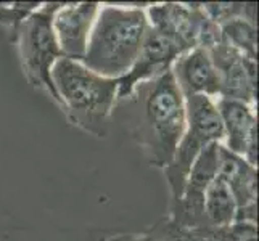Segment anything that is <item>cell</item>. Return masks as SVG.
<instances>
[{
	"mask_svg": "<svg viewBox=\"0 0 259 241\" xmlns=\"http://www.w3.org/2000/svg\"><path fill=\"white\" fill-rule=\"evenodd\" d=\"M137 241H156V239H151L145 235H137Z\"/></svg>",
	"mask_w": 259,
	"mask_h": 241,
	"instance_id": "d6986e66",
	"label": "cell"
},
{
	"mask_svg": "<svg viewBox=\"0 0 259 241\" xmlns=\"http://www.w3.org/2000/svg\"><path fill=\"white\" fill-rule=\"evenodd\" d=\"M182 49H179L176 43L164 39L153 29H148L145 40L142 43V49L137 60L134 61L132 68L124 74L119 80L118 87V102L127 100L132 95L136 85L145 80L155 79L164 74L166 71L172 68L174 61L182 55Z\"/></svg>",
	"mask_w": 259,
	"mask_h": 241,
	"instance_id": "9c48e42d",
	"label": "cell"
},
{
	"mask_svg": "<svg viewBox=\"0 0 259 241\" xmlns=\"http://www.w3.org/2000/svg\"><path fill=\"white\" fill-rule=\"evenodd\" d=\"M150 28L182 52L212 49L221 43V29L203 12L201 4H151L145 8Z\"/></svg>",
	"mask_w": 259,
	"mask_h": 241,
	"instance_id": "8992f818",
	"label": "cell"
},
{
	"mask_svg": "<svg viewBox=\"0 0 259 241\" xmlns=\"http://www.w3.org/2000/svg\"><path fill=\"white\" fill-rule=\"evenodd\" d=\"M204 220L209 228H226L234 224L237 203L229 186L216 177L204 191Z\"/></svg>",
	"mask_w": 259,
	"mask_h": 241,
	"instance_id": "4fadbf2b",
	"label": "cell"
},
{
	"mask_svg": "<svg viewBox=\"0 0 259 241\" xmlns=\"http://www.w3.org/2000/svg\"><path fill=\"white\" fill-rule=\"evenodd\" d=\"M221 42L251 60H257V28L245 18H234L219 26Z\"/></svg>",
	"mask_w": 259,
	"mask_h": 241,
	"instance_id": "5bb4252c",
	"label": "cell"
},
{
	"mask_svg": "<svg viewBox=\"0 0 259 241\" xmlns=\"http://www.w3.org/2000/svg\"><path fill=\"white\" fill-rule=\"evenodd\" d=\"M105 241H137V235H118V236H111Z\"/></svg>",
	"mask_w": 259,
	"mask_h": 241,
	"instance_id": "ac0fdd59",
	"label": "cell"
},
{
	"mask_svg": "<svg viewBox=\"0 0 259 241\" xmlns=\"http://www.w3.org/2000/svg\"><path fill=\"white\" fill-rule=\"evenodd\" d=\"M218 178L232 191L237 209L256 204L257 200V167L242 156L229 151L219 143L218 148Z\"/></svg>",
	"mask_w": 259,
	"mask_h": 241,
	"instance_id": "7c38bea8",
	"label": "cell"
},
{
	"mask_svg": "<svg viewBox=\"0 0 259 241\" xmlns=\"http://www.w3.org/2000/svg\"><path fill=\"white\" fill-rule=\"evenodd\" d=\"M187 129L174 153L171 164L164 167V175L169 185V208L181 200L187 177L201 151L211 143L224 141V127L212 98L193 95L185 98Z\"/></svg>",
	"mask_w": 259,
	"mask_h": 241,
	"instance_id": "5b68a950",
	"label": "cell"
},
{
	"mask_svg": "<svg viewBox=\"0 0 259 241\" xmlns=\"http://www.w3.org/2000/svg\"><path fill=\"white\" fill-rule=\"evenodd\" d=\"M150 29L144 5H100L81 63L106 79H121L137 60Z\"/></svg>",
	"mask_w": 259,
	"mask_h": 241,
	"instance_id": "7a4b0ae2",
	"label": "cell"
},
{
	"mask_svg": "<svg viewBox=\"0 0 259 241\" xmlns=\"http://www.w3.org/2000/svg\"><path fill=\"white\" fill-rule=\"evenodd\" d=\"M50 76L68 121L98 138L106 137L111 113L118 103L119 80L98 76L81 61L68 58H60Z\"/></svg>",
	"mask_w": 259,
	"mask_h": 241,
	"instance_id": "3957f363",
	"label": "cell"
},
{
	"mask_svg": "<svg viewBox=\"0 0 259 241\" xmlns=\"http://www.w3.org/2000/svg\"><path fill=\"white\" fill-rule=\"evenodd\" d=\"M100 4L79 2L61 4L53 16V32L63 57L73 61H82L89 35L98 13Z\"/></svg>",
	"mask_w": 259,
	"mask_h": 241,
	"instance_id": "30bf717a",
	"label": "cell"
},
{
	"mask_svg": "<svg viewBox=\"0 0 259 241\" xmlns=\"http://www.w3.org/2000/svg\"><path fill=\"white\" fill-rule=\"evenodd\" d=\"M60 2L40 4L37 10L26 16L12 32L10 40L16 45L26 79L34 88L46 92L61 108L60 97L52 82V68L60 58H65L53 32V16Z\"/></svg>",
	"mask_w": 259,
	"mask_h": 241,
	"instance_id": "277c9868",
	"label": "cell"
},
{
	"mask_svg": "<svg viewBox=\"0 0 259 241\" xmlns=\"http://www.w3.org/2000/svg\"><path fill=\"white\" fill-rule=\"evenodd\" d=\"M208 53L219 74V97L256 106L257 60L246 58L222 42L209 49Z\"/></svg>",
	"mask_w": 259,
	"mask_h": 241,
	"instance_id": "52a82bcc",
	"label": "cell"
},
{
	"mask_svg": "<svg viewBox=\"0 0 259 241\" xmlns=\"http://www.w3.org/2000/svg\"><path fill=\"white\" fill-rule=\"evenodd\" d=\"M171 71L184 98L193 95H204L212 100L219 98V74L206 49L196 47L184 52L174 61Z\"/></svg>",
	"mask_w": 259,
	"mask_h": 241,
	"instance_id": "8fae6325",
	"label": "cell"
},
{
	"mask_svg": "<svg viewBox=\"0 0 259 241\" xmlns=\"http://www.w3.org/2000/svg\"><path fill=\"white\" fill-rule=\"evenodd\" d=\"M127 100L134 103L132 137L145 159L158 169L167 167L187 129L185 98L172 71L140 82Z\"/></svg>",
	"mask_w": 259,
	"mask_h": 241,
	"instance_id": "6da1fadb",
	"label": "cell"
},
{
	"mask_svg": "<svg viewBox=\"0 0 259 241\" xmlns=\"http://www.w3.org/2000/svg\"><path fill=\"white\" fill-rule=\"evenodd\" d=\"M216 110L224 127V145L257 167V116L256 106L230 98H216Z\"/></svg>",
	"mask_w": 259,
	"mask_h": 241,
	"instance_id": "ba28073f",
	"label": "cell"
},
{
	"mask_svg": "<svg viewBox=\"0 0 259 241\" xmlns=\"http://www.w3.org/2000/svg\"><path fill=\"white\" fill-rule=\"evenodd\" d=\"M40 4L37 2H15V4H4L0 2V24L15 32L20 23L26 16H29L34 10H37Z\"/></svg>",
	"mask_w": 259,
	"mask_h": 241,
	"instance_id": "e0dca14e",
	"label": "cell"
},
{
	"mask_svg": "<svg viewBox=\"0 0 259 241\" xmlns=\"http://www.w3.org/2000/svg\"><path fill=\"white\" fill-rule=\"evenodd\" d=\"M201 8L218 26L234 18H245L256 23V4H201Z\"/></svg>",
	"mask_w": 259,
	"mask_h": 241,
	"instance_id": "2e32d148",
	"label": "cell"
},
{
	"mask_svg": "<svg viewBox=\"0 0 259 241\" xmlns=\"http://www.w3.org/2000/svg\"><path fill=\"white\" fill-rule=\"evenodd\" d=\"M145 236L156 241H219L216 228L209 227H182L163 219L151 227Z\"/></svg>",
	"mask_w": 259,
	"mask_h": 241,
	"instance_id": "9a60e30c",
	"label": "cell"
}]
</instances>
